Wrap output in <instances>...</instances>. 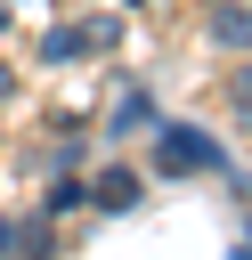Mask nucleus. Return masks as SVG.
<instances>
[{"instance_id":"7","label":"nucleus","mask_w":252,"mask_h":260,"mask_svg":"<svg viewBox=\"0 0 252 260\" xmlns=\"http://www.w3.org/2000/svg\"><path fill=\"white\" fill-rule=\"evenodd\" d=\"M73 203H89V187H81V179H57V187H49V203H41V219H65Z\"/></svg>"},{"instance_id":"9","label":"nucleus","mask_w":252,"mask_h":260,"mask_svg":"<svg viewBox=\"0 0 252 260\" xmlns=\"http://www.w3.org/2000/svg\"><path fill=\"white\" fill-rule=\"evenodd\" d=\"M8 98H16V73H8V57H0V106H8Z\"/></svg>"},{"instance_id":"10","label":"nucleus","mask_w":252,"mask_h":260,"mask_svg":"<svg viewBox=\"0 0 252 260\" xmlns=\"http://www.w3.org/2000/svg\"><path fill=\"white\" fill-rule=\"evenodd\" d=\"M236 260H252V244H244V252H236Z\"/></svg>"},{"instance_id":"2","label":"nucleus","mask_w":252,"mask_h":260,"mask_svg":"<svg viewBox=\"0 0 252 260\" xmlns=\"http://www.w3.org/2000/svg\"><path fill=\"white\" fill-rule=\"evenodd\" d=\"M203 32H211V49H236V57H252V0H211Z\"/></svg>"},{"instance_id":"4","label":"nucleus","mask_w":252,"mask_h":260,"mask_svg":"<svg viewBox=\"0 0 252 260\" xmlns=\"http://www.w3.org/2000/svg\"><path fill=\"white\" fill-rule=\"evenodd\" d=\"M138 130H154V98L146 89H122L114 114H106V138H138Z\"/></svg>"},{"instance_id":"8","label":"nucleus","mask_w":252,"mask_h":260,"mask_svg":"<svg viewBox=\"0 0 252 260\" xmlns=\"http://www.w3.org/2000/svg\"><path fill=\"white\" fill-rule=\"evenodd\" d=\"M41 57H49V65H65V57H81V49H73V24H57V32H41Z\"/></svg>"},{"instance_id":"6","label":"nucleus","mask_w":252,"mask_h":260,"mask_svg":"<svg viewBox=\"0 0 252 260\" xmlns=\"http://www.w3.org/2000/svg\"><path fill=\"white\" fill-rule=\"evenodd\" d=\"M114 41H122V24H114V16H89V24H73V49H81V57H98V49H114Z\"/></svg>"},{"instance_id":"5","label":"nucleus","mask_w":252,"mask_h":260,"mask_svg":"<svg viewBox=\"0 0 252 260\" xmlns=\"http://www.w3.org/2000/svg\"><path fill=\"white\" fill-rule=\"evenodd\" d=\"M89 203H98V211H138V171H106V179L89 187Z\"/></svg>"},{"instance_id":"3","label":"nucleus","mask_w":252,"mask_h":260,"mask_svg":"<svg viewBox=\"0 0 252 260\" xmlns=\"http://www.w3.org/2000/svg\"><path fill=\"white\" fill-rule=\"evenodd\" d=\"M49 260V219L33 211V219H0V260Z\"/></svg>"},{"instance_id":"1","label":"nucleus","mask_w":252,"mask_h":260,"mask_svg":"<svg viewBox=\"0 0 252 260\" xmlns=\"http://www.w3.org/2000/svg\"><path fill=\"white\" fill-rule=\"evenodd\" d=\"M154 171L163 179H187V171H219V146L187 122H154Z\"/></svg>"}]
</instances>
